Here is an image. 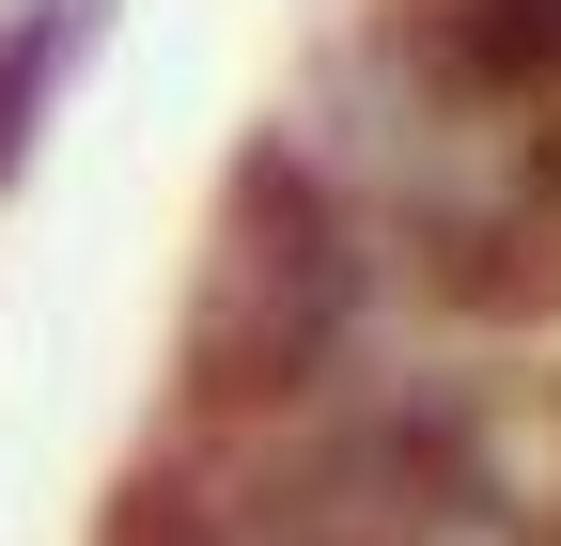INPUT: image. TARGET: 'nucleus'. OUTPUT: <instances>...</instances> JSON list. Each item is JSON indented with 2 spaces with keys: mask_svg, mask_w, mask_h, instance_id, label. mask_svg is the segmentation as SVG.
Returning a JSON list of instances; mask_svg holds the SVG:
<instances>
[{
  "mask_svg": "<svg viewBox=\"0 0 561 546\" xmlns=\"http://www.w3.org/2000/svg\"><path fill=\"white\" fill-rule=\"evenodd\" d=\"M280 141L312 157V187L375 235L405 328L437 344H500L546 360L561 344V110L483 94L468 62H437L390 0H359L297 94L265 110Z\"/></svg>",
  "mask_w": 561,
  "mask_h": 546,
  "instance_id": "1",
  "label": "nucleus"
},
{
  "mask_svg": "<svg viewBox=\"0 0 561 546\" xmlns=\"http://www.w3.org/2000/svg\"><path fill=\"white\" fill-rule=\"evenodd\" d=\"M405 344V297L375 235L312 187V157L250 125L219 203H203V250H187V297H172V437H265L328 406L343 375H375Z\"/></svg>",
  "mask_w": 561,
  "mask_h": 546,
  "instance_id": "2",
  "label": "nucleus"
},
{
  "mask_svg": "<svg viewBox=\"0 0 561 546\" xmlns=\"http://www.w3.org/2000/svg\"><path fill=\"white\" fill-rule=\"evenodd\" d=\"M94 546H280V531L250 515V485H234L203 437H172V422H157V437L125 453V485L94 500Z\"/></svg>",
  "mask_w": 561,
  "mask_h": 546,
  "instance_id": "3",
  "label": "nucleus"
},
{
  "mask_svg": "<svg viewBox=\"0 0 561 546\" xmlns=\"http://www.w3.org/2000/svg\"><path fill=\"white\" fill-rule=\"evenodd\" d=\"M94 47H110V0H0V203L47 157V125H62V94H79Z\"/></svg>",
  "mask_w": 561,
  "mask_h": 546,
  "instance_id": "4",
  "label": "nucleus"
},
{
  "mask_svg": "<svg viewBox=\"0 0 561 546\" xmlns=\"http://www.w3.org/2000/svg\"><path fill=\"white\" fill-rule=\"evenodd\" d=\"M390 16L468 62L483 94H515V110H561V0H390Z\"/></svg>",
  "mask_w": 561,
  "mask_h": 546,
  "instance_id": "5",
  "label": "nucleus"
},
{
  "mask_svg": "<svg viewBox=\"0 0 561 546\" xmlns=\"http://www.w3.org/2000/svg\"><path fill=\"white\" fill-rule=\"evenodd\" d=\"M546 422H561V360H546ZM546 546H561V453H546Z\"/></svg>",
  "mask_w": 561,
  "mask_h": 546,
  "instance_id": "6",
  "label": "nucleus"
}]
</instances>
